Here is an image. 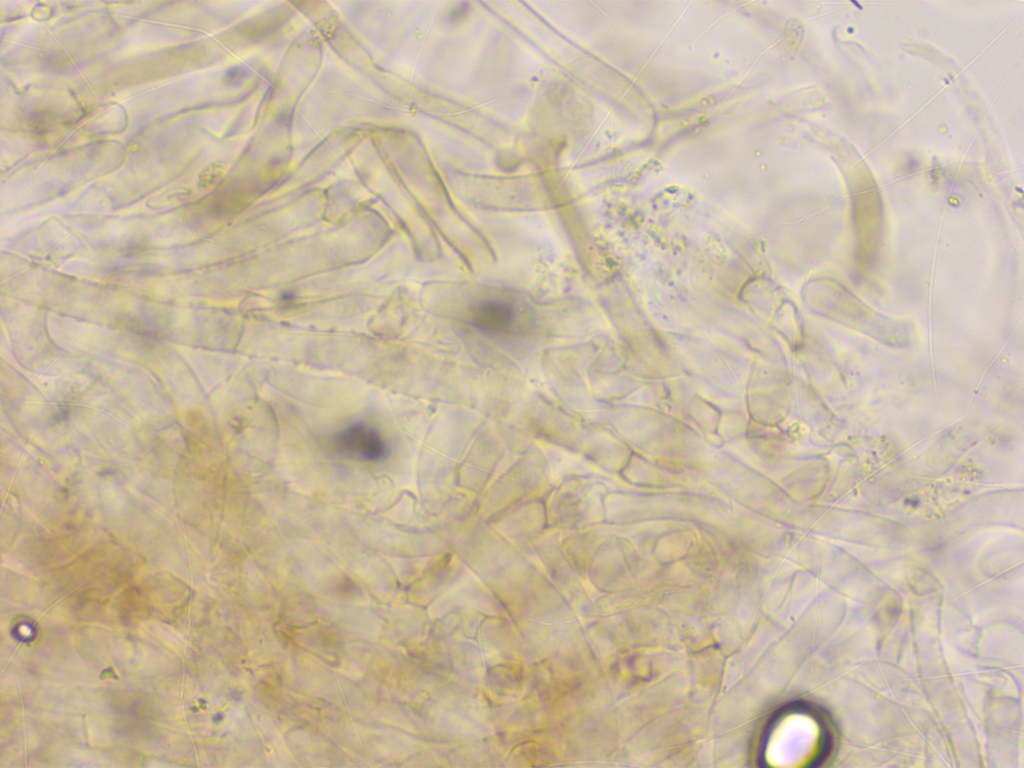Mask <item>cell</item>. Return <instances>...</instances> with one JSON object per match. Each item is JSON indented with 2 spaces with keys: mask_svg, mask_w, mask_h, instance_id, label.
<instances>
[{
  "mask_svg": "<svg viewBox=\"0 0 1024 768\" xmlns=\"http://www.w3.org/2000/svg\"><path fill=\"white\" fill-rule=\"evenodd\" d=\"M336 449L351 458L376 461L387 454V446L380 433L363 424L349 426L335 439Z\"/></svg>",
  "mask_w": 1024,
  "mask_h": 768,
  "instance_id": "cell-1",
  "label": "cell"
},
{
  "mask_svg": "<svg viewBox=\"0 0 1024 768\" xmlns=\"http://www.w3.org/2000/svg\"><path fill=\"white\" fill-rule=\"evenodd\" d=\"M515 305L501 298H488L472 307V325L483 333L501 335L511 333L517 320Z\"/></svg>",
  "mask_w": 1024,
  "mask_h": 768,
  "instance_id": "cell-2",
  "label": "cell"
}]
</instances>
